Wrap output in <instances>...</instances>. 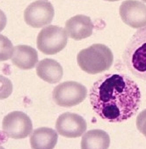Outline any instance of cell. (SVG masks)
<instances>
[{
    "instance_id": "17",
    "label": "cell",
    "mask_w": 146,
    "mask_h": 149,
    "mask_svg": "<svg viewBox=\"0 0 146 149\" xmlns=\"http://www.w3.org/2000/svg\"><path fill=\"white\" fill-rule=\"evenodd\" d=\"M136 128L146 138V109L139 113L136 118Z\"/></svg>"
},
{
    "instance_id": "1",
    "label": "cell",
    "mask_w": 146,
    "mask_h": 149,
    "mask_svg": "<svg viewBox=\"0 0 146 149\" xmlns=\"http://www.w3.org/2000/svg\"><path fill=\"white\" fill-rule=\"evenodd\" d=\"M142 95L138 85L122 73H107L98 79L90 91L93 111L109 123H122L134 116Z\"/></svg>"
},
{
    "instance_id": "21",
    "label": "cell",
    "mask_w": 146,
    "mask_h": 149,
    "mask_svg": "<svg viewBox=\"0 0 146 149\" xmlns=\"http://www.w3.org/2000/svg\"><path fill=\"white\" fill-rule=\"evenodd\" d=\"M142 1H143V2H145V3H146V0H142Z\"/></svg>"
},
{
    "instance_id": "9",
    "label": "cell",
    "mask_w": 146,
    "mask_h": 149,
    "mask_svg": "<svg viewBox=\"0 0 146 149\" xmlns=\"http://www.w3.org/2000/svg\"><path fill=\"white\" fill-rule=\"evenodd\" d=\"M122 20L132 28L146 26V6L138 0H126L119 8Z\"/></svg>"
},
{
    "instance_id": "7",
    "label": "cell",
    "mask_w": 146,
    "mask_h": 149,
    "mask_svg": "<svg viewBox=\"0 0 146 149\" xmlns=\"http://www.w3.org/2000/svg\"><path fill=\"white\" fill-rule=\"evenodd\" d=\"M55 16L53 5L48 1L37 0L29 5L24 11L25 22L32 27L40 28L48 26Z\"/></svg>"
},
{
    "instance_id": "19",
    "label": "cell",
    "mask_w": 146,
    "mask_h": 149,
    "mask_svg": "<svg viewBox=\"0 0 146 149\" xmlns=\"http://www.w3.org/2000/svg\"><path fill=\"white\" fill-rule=\"evenodd\" d=\"M105 1H108V2H115V1H119V0H105Z\"/></svg>"
},
{
    "instance_id": "13",
    "label": "cell",
    "mask_w": 146,
    "mask_h": 149,
    "mask_svg": "<svg viewBox=\"0 0 146 149\" xmlns=\"http://www.w3.org/2000/svg\"><path fill=\"white\" fill-rule=\"evenodd\" d=\"M58 139L57 132L48 127L35 129L30 134L32 149H54Z\"/></svg>"
},
{
    "instance_id": "3",
    "label": "cell",
    "mask_w": 146,
    "mask_h": 149,
    "mask_svg": "<svg viewBox=\"0 0 146 149\" xmlns=\"http://www.w3.org/2000/svg\"><path fill=\"white\" fill-rule=\"evenodd\" d=\"M77 61L82 71L89 74H97L110 69L113 62V55L107 46L95 43L80 50Z\"/></svg>"
},
{
    "instance_id": "4",
    "label": "cell",
    "mask_w": 146,
    "mask_h": 149,
    "mask_svg": "<svg viewBox=\"0 0 146 149\" xmlns=\"http://www.w3.org/2000/svg\"><path fill=\"white\" fill-rule=\"evenodd\" d=\"M68 42V36L64 28L48 25L39 32L36 44L38 49L45 55H55L62 51Z\"/></svg>"
},
{
    "instance_id": "14",
    "label": "cell",
    "mask_w": 146,
    "mask_h": 149,
    "mask_svg": "<svg viewBox=\"0 0 146 149\" xmlns=\"http://www.w3.org/2000/svg\"><path fill=\"white\" fill-rule=\"evenodd\" d=\"M109 146V135L100 129L86 132L81 139V149H108Z\"/></svg>"
},
{
    "instance_id": "6",
    "label": "cell",
    "mask_w": 146,
    "mask_h": 149,
    "mask_svg": "<svg viewBox=\"0 0 146 149\" xmlns=\"http://www.w3.org/2000/svg\"><path fill=\"white\" fill-rule=\"evenodd\" d=\"M2 128L9 138L22 139L33 132V123L26 113L12 111L4 117Z\"/></svg>"
},
{
    "instance_id": "18",
    "label": "cell",
    "mask_w": 146,
    "mask_h": 149,
    "mask_svg": "<svg viewBox=\"0 0 146 149\" xmlns=\"http://www.w3.org/2000/svg\"><path fill=\"white\" fill-rule=\"evenodd\" d=\"M6 23H7V18L6 16V13L2 10H0V32L5 29Z\"/></svg>"
},
{
    "instance_id": "5",
    "label": "cell",
    "mask_w": 146,
    "mask_h": 149,
    "mask_svg": "<svg viewBox=\"0 0 146 149\" xmlns=\"http://www.w3.org/2000/svg\"><path fill=\"white\" fill-rule=\"evenodd\" d=\"M87 95L86 87L76 81H65L57 85L53 90V100L61 107L70 108L80 104Z\"/></svg>"
},
{
    "instance_id": "8",
    "label": "cell",
    "mask_w": 146,
    "mask_h": 149,
    "mask_svg": "<svg viewBox=\"0 0 146 149\" xmlns=\"http://www.w3.org/2000/svg\"><path fill=\"white\" fill-rule=\"evenodd\" d=\"M87 124L83 116L66 112L58 116L55 129L56 132L65 138H78L85 133Z\"/></svg>"
},
{
    "instance_id": "22",
    "label": "cell",
    "mask_w": 146,
    "mask_h": 149,
    "mask_svg": "<svg viewBox=\"0 0 146 149\" xmlns=\"http://www.w3.org/2000/svg\"><path fill=\"white\" fill-rule=\"evenodd\" d=\"M43 1H48V0H43Z\"/></svg>"
},
{
    "instance_id": "20",
    "label": "cell",
    "mask_w": 146,
    "mask_h": 149,
    "mask_svg": "<svg viewBox=\"0 0 146 149\" xmlns=\"http://www.w3.org/2000/svg\"><path fill=\"white\" fill-rule=\"evenodd\" d=\"M0 149H5V148H4L3 146H0Z\"/></svg>"
},
{
    "instance_id": "2",
    "label": "cell",
    "mask_w": 146,
    "mask_h": 149,
    "mask_svg": "<svg viewBox=\"0 0 146 149\" xmlns=\"http://www.w3.org/2000/svg\"><path fill=\"white\" fill-rule=\"evenodd\" d=\"M122 58L134 76L146 80V26L138 29L129 39Z\"/></svg>"
},
{
    "instance_id": "15",
    "label": "cell",
    "mask_w": 146,
    "mask_h": 149,
    "mask_svg": "<svg viewBox=\"0 0 146 149\" xmlns=\"http://www.w3.org/2000/svg\"><path fill=\"white\" fill-rule=\"evenodd\" d=\"M14 47L12 42L6 36L0 35V62L12 59Z\"/></svg>"
},
{
    "instance_id": "16",
    "label": "cell",
    "mask_w": 146,
    "mask_h": 149,
    "mask_svg": "<svg viewBox=\"0 0 146 149\" xmlns=\"http://www.w3.org/2000/svg\"><path fill=\"white\" fill-rule=\"evenodd\" d=\"M13 90V86L12 81L6 76L0 75V100H5L8 98Z\"/></svg>"
},
{
    "instance_id": "12",
    "label": "cell",
    "mask_w": 146,
    "mask_h": 149,
    "mask_svg": "<svg viewBox=\"0 0 146 149\" xmlns=\"http://www.w3.org/2000/svg\"><path fill=\"white\" fill-rule=\"evenodd\" d=\"M36 73L42 80L49 84H55L62 79L64 70L57 61L51 58H45L36 65Z\"/></svg>"
},
{
    "instance_id": "11",
    "label": "cell",
    "mask_w": 146,
    "mask_h": 149,
    "mask_svg": "<svg viewBox=\"0 0 146 149\" xmlns=\"http://www.w3.org/2000/svg\"><path fill=\"white\" fill-rule=\"evenodd\" d=\"M12 62L21 70H31L38 64V53L31 46L17 45L14 47Z\"/></svg>"
},
{
    "instance_id": "10",
    "label": "cell",
    "mask_w": 146,
    "mask_h": 149,
    "mask_svg": "<svg viewBox=\"0 0 146 149\" xmlns=\"http://www.w3.org/2000/svg\"><path fill=\"white\" fill-rule=\"evenodd\" d=\"M64 30L68 37L76 41H80L88 38L93 35V23L90 17L78 14L71 17L66 21Z\"/></svg>"
}]
</instances>
